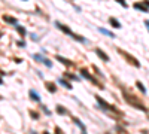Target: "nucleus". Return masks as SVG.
<instances>
[{"label":"nucleus","mask_w":149,"mask_h":134,"mask_svg":"<svg viewBox=\"0 0 149 134\" xmlns=\"http://www.w3.org/2000/svg\"><path fill=\"white\" fill-rule=\"evenodd\" d=\"M3 83V81H2V78H0V85H2Z\"/></svg>","instance_id":"nucleus-26"},{"label":"nucleus","mask_w":149,"mask_h":134,"mask_svg":"<svg viewBox=\"0 0 149 134\" xmlns=\"http://www.w3.org/2000/svg\"><path fill=\"white\" fill-rule=\"evenodd\" d=\"M136 87H137V88H139L143 94H146V88L143 87V83H142V82H139V81H137V82H136Z\"/></svg>","instance_id":"nucleus-15"},{"label":"nucleus","mask_w":149,"mask_h":134,"mask_svg":"<svg viewBox=\"0 0 149 134\" xmlns=\"http://www.w3.org/2000/svg\"><path fill=\"white\" fill-rule=\"evenodd\" d=\"M55 58L58 60V61H60V63H63V64H64L66 67H72V66L74 64L73 61H70V60H67V58H64V57H60V55H57Z\"/></svg>","instance_id":"nucleus-7"},{"label":"nucleus","mask_w":149,"mask_h":134,"mask_svg":"<svg viewBox=\"0 0 149 134\" xmlns=\"http://www.w3.org/2000/svg\"><path fill=\"white\" fill-rule=\"evenodd\" d=\"M82 134H86V133H85V130H82Z\"/></svg>","instance_id":"nucleus-27"},{"label":"nucleus","mask_w":149,"mask_h":134,"mask_svg":"<svg viewBox=\"0 0 149 134\" xmlns=\"http://www.w3.org/2000/svg\"><path fill=\"white\" fill-rule=\"evenodd\" d=\"M145 24H146V27H148V30H149V21H145Z\"/></svg>","instance_id":"nucleus-25"},{"label":"nucleus","mask_w":149,"mask_h":134,"mask_svg":"<svg viewBox=\"0 0 149 134\" xmlns=\"http://www.w3.org/2000/svg\"><path fill=\"white\" fill-rule=\"evenodd\" d=\"M2 18H3V21H6V22H9V24H17V19L12 18L10 15H3Z\"/></svg>","instance_id":"nucleus-12"},{"label":"nucleus","mask_w":149,"mask_h":134,"mask_svg":"<svg viewBox=\"0 0 149 134\" xmlns=\"http://www.w3.org/2000/svg\"><path fill=\"white\" fill-rule=\"evenodd\" d=\"M57 112H58L60 115H66V113H67V110H66V109H64L63 106H60V104L57 106Z\"/></svg>","instance_id":"nucleus-16"},{"label":"nucleus","mask_w":149,"mask_h":134,"mask_svg":"<svg viewBox=\"0 0 149 134\" xmlns=\"http://www.w3.org/2000/svg\"><path fill=\"white\" fill-rule=\"evenodd\" d=\"M60 83H61V85H64V87H66L67 90H72V85H70L67 81H64V79H60Z\"/></svg>","instance_id":"nucleus-17"},{"label":"nucleus","mask_w":149,"mask_h":134,"mask_svg":"<svg viewBox=\"0 0 149 134\" xmlns=\"http://www.w3.org/2000/svg\"><path fill=\"white\" fill-rule=\"evenodd\" d=\"M45 87H46V90H48L49 92H52V94L57 92V87H55V83H54V82H46V83H45Z\"/></svg>","instance_id":"nucleus-10"},{"label":"nucleus","mask_w":149,"mask_h":134,"mask_svg":"<svg viewBox=\"0 0 149 134\" xmlns=\"http://www.w3.org/2000/svg\"><path fill=\"white\" fill-rule=\"evenodd\" d=\"M116 2H118V3H121V5L124 6V8H127V6H128V5H127V2H125V0H116Z\"/></svg>","instance_id":"nucleus-22"},{"label":"nucleus","mask_w":149,"mask_h":134,"mask_svg":"<svg viewBox=\"0 0 149 134\" xmlns=\"http://www.w3.org/2000/svg\"><path fill=\"white\" fill-rule=\"evenodd\" d=\"M98 30H100L103 34H107V36H110V37H115V34H113V33H110V31H107V30H104V28H98Z\"/></svg>","instance_id":"nucleus-20"},{"label":"nucleus","mask_w":149,"mask_h":134,"mask_svg":"<svg viewBox=\"0 0 149 134\" xmlns=\"http://www.w3.org/2000/svg\"><path fill=\"white\" fill-rule=\"evenodd\" d=\"M43 134H49V133H48V131H45V133H43Z\"/></svg>","instance_id":"nucleus-28"},{"label":"nucleus","mask_w":149,"mask_h":134,"mask_svg":"<svg viewBox=\"0 0 149 134\" xmlns=\"http://www.w3.org/2000/svg\"><path fill=\"white\" fill-rule=\"evenodd\" d=\"M55 26H57V27H58L61 31H63V33H66V34L72 36L73 39H76L78 42H86V39H85V37H82V36H78V34H74V33H73V31H72L69 27H66V26H64V24H61V22L55 21Z\"/></svg>","instance_id":"nucleus-2"},{"label":"nucleus","mask_w":149,"mask_h":134,"mask_svg":"<svg viewBox=\"0 0 149 134\" xmlns=\"http://www.w3.org/2000/svg\"><path fill=\"white\" fill-rule=\"evenodd\" d=\"M17 31H18L21 36H26V28L21 27V26H18V27H17Z\"/></svg>","instance_id":"nucleus-19"},{"label":"nucleus","mask_w":149,"mask_h":134,"mask_svg":"<svg viewBox=\"0 0 149 134\" xmlns=\"http://www.w3.org/2000/svg\"><path fill=\"white\" fill-rule=\"evenodd\" d=\"M122 95H124V99H125V101L130 104V106H133L134 109H139V110H142V112H148V109H146V106L137 99L136 95H133V94H130V92H127L125 90H122Z\"/></svg>","instance_id":"nucleus-1"},{"label":"nucleus","mask_w":149,"mask_h":134,"mask_svg":"<svg viewBox=\"0 0 149 134\" xmlns=\"http://www.w3.org/2000/svg\"><path fill=\"white\" fill-rule=\"evenodd\" d=\"M33 58L34 60H37V61H42L45 66H48V67H52V63L49 61V60H46V58H43L42 55H33Z\"/></svg>","instance_id":"nucleus-8"},{"label":"nucleus","mask_w":149,"mask_h":134,"mask_svg":"<svg viewBox=\"0 0 149 134\" xmlns=\"http://www.w3.org/2000/svg\"><path fill=\"white\" fill-rule=\"evenodd\" d=\"M55 134H64L63 130H60V127H55Z\"/></svg>","instance_id":"nucleus-23"},{"label":"nucleus","mask_w":149,"mask_h":134,"mask_svg":"<svg viewBox=\"0 0 149 134\" xmlns=\"http://www.w3.org/2000/svg\"><path fill=\"white\" fill-rule=\"evenodd\" d=\"M133 6L136 9H140L143 12H148L149 10V0H145V2H137V3H134Z\"/></svg>","instance_id":"nucleus-6"},{"label":"nucleus","mask_w":149,"mask_h":134,"mask_svg":"<svg viewBox=\"0 0 149 134\" xmlns=\"http://www.w3.org/2000/svg\"><path fill=\"white\" fill-rule=\"evenodd\" d=\"M94 52L98 55V58H102L103 61H109V57H107V55H106V54H104V52L100 49V48H95V51H94Z\"/></svg>","instance_id":"nucleus-9"},{"label":"nucleus","mask_w":149,"mask_h":134,"mask_svg":"<svg viewBox=\"0 0 149 134\" xmlns=\"http://www.w3.org/2000/svg\"><path fill=\"white\" fill-rule=\"evenodd\" d=\"M64 76L67 78V79H73V81H79V78H76L74 75H72V73H64Z\"/></svg>","instance_id":"nucleus-18"},{"label":"nucleus","mask_w":149,"mask_h":134,"mask_svg":"<svg viewBox=\"0 0 149 134\" xmlns=\"http://www.w3.org/2000/svg\"><path fill=\"white\" fill-rule=\"evenodd\" d=\"M118 52H119L124 58H125V61L130 63L131 66H134V67H140V63H139V60H137V58H134L133 55H130L128 52H125L124 49H118Z\"/></svg>","instance_id":"nucleus-3"},{"label":"nucleus","mask_w":149,"mask_h":134,"mask_svg":"<svg viewBox=\"0 0 149 134\" xmlns=\"http://www.w3.org/2000/svg\"><path fill=\"white\" fill-rule=\"evenodd\" d=\"M30 116H31L33 119H37V118H39V115H37L34 110H30Z\"/></svg>","instance_id":"nucleus-21"},{"label":"nucleus","mask_w":149,"mask_h":134,"mask_svg":"<svg viewBox=\"0 0 149 134\" xmlns=\"http://www.w3.org/2000/svg\"><path fill=\"white\" fill-rule=\"evenodd\" d=\"M81 73H82V76H84V78H86L88 81H91V82H93L94 85H97L98 88H102V90H103V85H102L100 82H98V81H97L95 78H93V76L90 75V73H88V70H86V69H81Z\"/></svg>","instance_id":"nucleus-5"},{"label":"nucleus","mask_w":149,"mask_h":134,"mask_svg":"<svg viewBox=\"0 0 149 134\" xmlns=\"http://www.w3.org/2000/svg\"><path fill=\"white\" fill-rule=\"evenodd\" d=\"M95 100L98 101V104H100L103 109H106V110H110V112H113V113H116V115H119V110H118V109L115 107V106H112V104H109V103H106L103 99H102V97H95Z\"/></svg>","instance_id":"nucleus-4"},{"label":"nucleus","mask_w":149,"mask_h":134,"mask_svg":"<svg viewBox=\"0 0 149 134\" xmlns=\"http://www.w3.org/2000/svg\"><path fill=\"white\" fill-rule=\"evenodd\" d=\"M42 109H43V110H45V113H46V115H49V113H51V112H49V109H46L45 106H42Z\"/></svg>","instance_id":"nucleus-24"},{"label":"nucleus","mask_w":149,"mask_h":134,"mask_svg":"<svg viewBox=\"0 0 149 134\" xmlns=\"http://www.w3.org/2000/svg\"><path fill=\"white\" fill-rule=\"evenodd\" d=\"M72 121H73V122L76 124V125H78V127H79L81 130H85V125H84V124L81 122V121H79L78 118H74V116H72Z\"/></svg>","instance_id":"nucleus-13"},{"label":"nucleus","mask_w":149,"mask_h":134,"mask_svg":"<svg viewBox=\"0 0 149 134\" xmlns=\"http://www.w3.org/2000/svg\"><path fill=\"white\" fill-rule=\"evenodd\" d=\"M109 22H110V26L113 27V28H121V24H119V21H116L115 18H109Z\"/></svg>","instance_id":"nucleus-11"},{"label":"nucleus","mask_w":149,"mask_h":134,"mask_svg":"<svg viewBox=\"0 0 149 134\" xmlns=\"http://www.w3.org/2000/svg\"><path fill=\"white\" fill-rule=\"evenodd\" d=\"M30 97L33 99V101H40V97H39V94H36L33 90L30 91Z\"/></svg>","instance_id":"nucleus-14"}]
</instances>
